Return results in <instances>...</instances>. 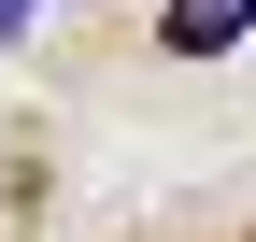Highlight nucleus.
Masks as SVG:
<instances>
[{
	"label": "nucleus",
	"instance_id": "1",
	"mask_svg": "<svg viewBox=\"0 0 256 242\" xmlns=\"http://www.w3.org/2000/svg\"><path fill=\"white\" fill-rule=\"evenodd\" d=\"M242 28H256V0H171V14H156V43H171V57H228Z\"/></svg>",
	"mask_w": 256,
	"mask_h": 242
},
{
	"label": "nucleus",
	"instance_id": "2",
	"mask_svg": "<svg viewBox=\"0 0 256 242\" xmlns=\"http://www.w3.org/2000/svg\"><path fill=\"white\" fill-rule=\"evenodd\" d=\"M14 14H28V0H0V28H14Z\"/></svg>",
	"mask_w": 256,
	"mask_h": 242
}]
</instances>
